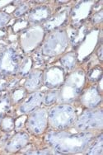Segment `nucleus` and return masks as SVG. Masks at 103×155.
Instances as JSON below:
<instances>
[{"mask_svg":"<svg viewBox=\"0 0 103 155\" xmlns=\"http://www.w3.org/2000/svg\"><path fill=\"white\" fill-rule=\"evenodd\" d=\"M101 54H102V46H101V45L100 48H99V50L97 51L98 58H99V60H100L101 62V60H102V55H101Z\"/></svg>","mask_w":103,"mask_h":155,"instance_id":"cd10ccee","label":"nucleus"},{"mask_svg":"<svg viewBox=\"0 0 103 155\" xmlns=\"http://www.w3.org/2000/svg\"><path fill=\"white\" fill-rule=\"evenodd\" d=\"M29 139L27 133L24 131L18 132L7 142L4 146V150L8 153H17L21 151L27 146Z\"/></svg>","mask_w":103,"mask_h":155,"instance_id":"ddd939ff","label":"nucleus"},{"mask_svg":"<svg viewBox=\"0 0 103 155\" xmlns=\"http://www.w3.org/2000/svg\"><path fill=\"white\" fill-rule=\"evenodd\" d=\"M26 154H50L51 150L50 149H45L41 151H30V152L25 153Z\"/></svg>","mask_w":103,"mask_h":155,"instance_id":"bb28decb","label":"nucleus"},{"mask_svg":"<svg viewBox=\"0 0 103 155\" xmlns=\"http://www.w3.org/2000/svg\"><path fill=\"white\" fill-rule=\"evenodd\" d=\"M59 100V89H51L44 93L43 97V104L45 107H51L58 102Z\"/></svg>","mask_w":103,"mask_h":155,"instance_id":"6ab92c4d","label":"nucleus"},{"mask_svg":"<svg viewBox=\"0 0 103 155\" xmlns=\"http://www.w3.org/2000/svg\"><path fill=\"white\" fill-rule=\"evenodd\" d=\"M69 45V37L65 29H59L48 34L41 45V53L43 56L54 58L65 53Z\"/></svg>","mask_w":103,"mask_h":155,"instance_id":"20e7f679","label":"nucleus"},{"mask_svg":"<svg viewBox=\"0 0 103 155\" xmlns=\"http://www.w3.org/2000/svg\"><path fill=\"white\" fill-rule=\"evenodd\" d=\"M27 91L25 89V87H18L12 91L11 99L13 104H18L22 103L24 101V99L27 97Z\"/></svg>","mask_w":103,"mask_h":155,"instance_id":"aec40b11","label":"nucleus"},{"mask_svg":"<svg viewBox=\"0 0 103 155\" xmlns=\"http://www.w3.org/2000/svg\"><path fill=\"white\" fill-rule=\"evenodd\" d=\"M66 71L61 66L53 65L45 69L43 74V84L50 89H56L63 85Z\"/></svg>","mask_w":103,"mask_h":155,"instance_id":"1a4fd4ad","label":"nucleus"},{"mask_svg":"<svg viewBox=\"0 0 103 155\" xmlns=\"http://www.w3.org/2000/svg\"><path fill=\"white\" fill-rule=\"evenodd\" d=\"M92 2H80L79 4H77L74 8L71 11V18L74 20V22H79L86 19V18L90 14V12H83V10L91 6Z\"/></svg>","mask_w":103,"mask_h":155,"instance_id":"dca6fc26","label":"nucleus"},{"mask_svg":"<svg viewBox=\"0 0 103 155\" xmlns=\"http://www.w3.org/2000/svg\"><path fill=\"white\" fill-rule=\"evenodd\" d=\"M78 98L81 104L88 109L98 108L102 101L101 91L96 86L88 87L82 90Z\"/></svg>","mask_w":103,"mask_h":155,"instance_id":"9d476101","label":"nucleus"},{"mask_svg":"<svg viewBox=\"0 0 103 155\" xmlns=\"http://www.w3.org/2000/svg\"><path fill=\"white\" fill-rule=\"evenodd\" d=\"M11 20V16L6 12H0V29L6 26Z\"/></svg>","mask_w":103,"mask_h":155,"instance_id":"393cba45","label":"nucleus"},{"mask_svg":"<svg viewBox=\"0 0 103 155\" xmlns=\"http://www.w3.org/2000/svg\"><path fill=\"white\" fill-rule=\"evenodd\" d=\"M77 117L74 106L68 103H57L48 110V125L55 130H64L74 126Z\"/></svg>","mask_w":103,"mask_h":155,"instance_id":"7ed1b4c3","label":"nucleus"},{"mask_svg":"<svg viewBox=\"0 0 103 155\" xmlns=\"http://www.w3.org/2000/svg\"><path fill=\"white\" fill-rule=\"evenodd\" d=\"M23 58L14 47L4 48L0 51V74L4 75L18 74Z\"/></svg>","mask_w":103,"mask_h":155,"instance_id":"0eeeda50","label":"nucleus"},{"mask_svg":"<svg viewBox=\"0 0 103 155\" xmlns=\"http://www.w3.org/2000/svg\"><path fill=\"white\" fill-rule=\"evenodd\" d=\"M48 125V110L39 107L28 114L26 120V126L28 131L35 135L43 134Z\"/></svg>","mask_w":103,"mask_h":155,"instance_id":"6e6552de","label":"nucleus"},{"mask_svg":"<svg viewBox=\"0 0 103 155\" xmlns=\"http://www.w3.org/2000/svg\"><path fill=\"white\" fill-rule=\"evenodd\" d=\"M52 16L51 9L47 5L35 7L28 12L27 21L32 25H41L50 19Z\"/></svg>","mask_w":103,"mask_h":155,"instance_id":"f8f14e48","label":"nucleus"},{"mask_svg":"<svg viewBox=\"0 0 103 155\" xmlns=\"http://www.w3.org/2000/svg\"><path fill=\"white\" fill-rule=\"evenodd\" d=\"M101 78H102V69L101 67H95L92 69H91L88 75V80L90 82H92V83L101 81Z\"/></svg>","mask_w":103,"mask_h":155,"instance_id":"4be33fe9","label":"nucleus"},{"mask_svg":"<svg viewBox=\"0 0 103 155\" xmlns=\"http://www.w3.org/2000/svg\"><path fill=\"white\" fill-rule=\"evenodd\" d=\"M15 126V122L12 117H6L2 121V129L4 131H11Z\"/></svg>","mask_w":103,"mask_h":155,"instance_id":"b1692460","label":"nucleus"},{"mask_svg":"<svg viewBox=\"0 0 103 155\" xmlns=\"http://www.w3.org/2000/svg\"><path fill=\"white\" fill-rule=\"evenodd\" d=\"M43 97L44 93L41 91L30 93L18 107V112L22 115H27L41 107V105L43 104Z\"/></svg>","mask_w":103,"mask_h":155,"instance_id":"9b49d317","label":"nucleus"},{"mask_svg":"<svg viewBox=\"0 0 103 155\" xmlns=\"http://www.w3.org/2000/svg\"><path fill=\"white\" fill-rule=\"evenodd\" d=\"M43 74L44 71L41 69H33L30 72L24 83V87L27 93L39 91L43 85Z\"/></svg>","mask_w":103,"mask_h":155,"instance_id":"4468645a","label":"nucleus"},{"mask_svg":"<svg viewBox=\"0 0 103 155\" xmlns=\"http://www.w3.org/2000/svg\"><path fill=\"white\" fill-rule=\"evenodd\" d=\"M94 138L93 131L71 133L53 130L46 133L45 140L57 153H78L85 152Z\"/></svg>","mask_w":103,"mask_h":155,"instance_id":"f257e3e1","label":"nucleus"},{"mask_svg":"<svg viewBox=\"0 0 103 155\" xmlns=\"http://www.w3.org/2000/svg\"><path fill=\"white\" fill-rule=\"evenodd\" d=\"M77 60H78V54L76 52L69 51V52L65 53L60 57L59 63H60V66L65 71L71 72L75 69Z\"/></svg>","mask_w":103,"mask_h":155,"instance_id":"f3484780","label":"nucleus"},{"mask_svg":"<svg viewBox=\"0 0 103 155\" xmlns=\"http://www.w3.org/2000/svg\"><path fill=\"white\" fill-rule=\"evenodd\" d=\"M86 83L85 73L82 69L70 72L59 89L58 103L71 104L79 97Z\"/></svg>","mask_w":103,"mask_h":155,"instance_id":"f03ea898","label":"nucleus"},{"mask_svg":"<svg viewBox=\"0 0 103 155\" xmlns=\"http://www.w3.org/2000/svg\"><path fill=\"white\" fill-rule=\"evenodd\" d=\"M30 4L27 3H22L18 4L13 12V16L15 18H21L22 16L25 15L26 13L29 12Z\"/></svg>","mask_w":103,"mask_h":155,"instance_id":"5701e85b","label":"nucleus"},{"mask_svg":"<svg viewBox=\"0 0 103 155\" xmlns=\"http://www.w3.org/2000/svg\"><path fill=\"white\" fill-rule=\"evenodd\" d=\"M74 126L78 131L101 130L103 127L102 109H88L77 117Z\"/></svg>","mask_w":103,"mask_h":155,"instance_id":"39448f33","label":"nucleus"},{"mask_svg":"<svg viewBox=\"0 0 103 155\" xmlns=\"http://www.w3.org/2000/svg\"><path fill=\"white\" fill-rule=\"evenodd\" d=\"M33 60L31 57H25L21 63L18 74L22 76H27L30 72L32 70Z\"/></svg>","mask_w":103,"mask_h":155,"instance_id":"412c9836","label":"nucleus"},{"mask_svg":"<svg viewBox=\"0 0 103 155\" xmlns=\"http://www.w3.org/2000/svg\"><path fill=\"white\" fill-rule=\"evenodd\" d=\"M45 30L41 25H32L21 31L20 45L26 53L32 52L41 45L45 37Z\"/></svg>","mask_w":103,"mask_h":155,"instance_id":"423d86ee","label":"nucleus"},{"mask_svg":"<svg viewBox=\"0 0 103 155\" xmlns=\"http://www.w3.org/2000/svg\"><path fill=\"white\" fill-rule=\"evenodd\" d=\"M103 150V135L101 133L95 136L88 148L85 151L86 154L101 155L102 154Z\"/></svg>","mask_w":103,"mask_h":155,"instance_id":"a211bd4d","label":"nucleus"},{"mask_svg":"<svg viewBox=\"0 0 103 155\" xmlns=\"http://www.w3.org/2000/svg\"><path fill=\"white\" fill-rule=\"evenodd\" d=\"M103 20V11L100 10L96 13L93 14V16L91 17V21L93 24H98L101 23Z\"/></svg>","mask_w":103,"mask_h":155,"instance_id":"a878e982","label":"nucleus"},{"mask_svg":"<svg viewBox=\"0 0 103 155\" xmlns=\"http://www.w3.org/2000/svg\"><path fill=\"white\" fill-rule=\"evenodd\" d=\"M69 17V12L68 10H63L55 15H52L49 20L42 24L45 31L50 33L54 31L59 30L60 27L65 24Z\"/></svg>","mask_w":103,"mask_h":155,"instance_id":"2eb2a0df","label":"nucleus"}]
</instances>
